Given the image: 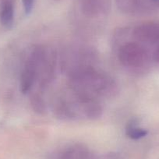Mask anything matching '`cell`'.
Segmentation results:
<instances>
[{
    "mask_svg": "<svg viewBox=\"0 0 159 159\" xmlns=\"http://www.w3.org/2000/svg\"><path fill=\"white\" fill-rule=\"evenodd\" d=\"M71 88L94 97L110 98L118 92V84L107 73L92 65L79 67L69 72Z\"/></svg>",
    "mask_w": 159,
    "mask_h": 159,
    "instance_id": "obj_1",
    "label": "cell"
},
{
    "mask_svg": "<svg viewBox=\"0 0 159 159\" xmlns=\"http://www.w3.org/2000/svg\"><path fill=\"white\" fill-rule=\"evenodd\" d=\"M47 50L42 46H36L29 55L20 76V91L27 94L37 81L40 68L46 55Z\"/></svg>",
    "mask_w": 159,
    "mask_h": 159,
    "instance_id": "obj_2",
    "label": "cell"
},
{
    "mask_svg": "<svg viewBox=\"0 0 159 159\" xmlns=\"http://www.w3.org/2000/svg\"><path fill=\"white\" fill-rule=\"evenodd\" d=\"M118 58L124 66L132 69L141 68L148 61V52L140 42H127L120 47Z\"/></svg>",
    "mask_w": 159,
    "mask_h": 159,
    "instance_id": "obj_3",
    "label": "cell"
},
{
    "mask_svg": "<svg viewBox=\"0 0 159 159\" xmlns=\"http://www.w3.org/2000/svg\"><path fill=\"white\" fill-rule=\"evenodd\" d=\"M133 35L138 42L156 43L159 42V23L149 22L140 24L134 28Z\"/></svg>",
    "mask_w": 159,
    "mask_h": 159,
    "instance_id": "obj_4",
    "label": "cell"
},
{
    "mask_svg": "<svg viewBox=\"0 0 159 159\" xmlns=\"http://www.w3.org/2000/svg\"><path fill=\"white\" fill-rule=\"evenodd\" d=\"M94 155L84 145L75 143L64 148L56 159H93Z\"/></svg>",
    "mask_w": 159,
    "mask_h": 159,
    "instance_id": "obj_5",
    "label": "cell"
},
{
    "mask_svg": "<svg viewBox=\"0 0 159 159\" xmlns=\"http://www.w3.org/2000/svg\"><path fill=\"white\" fill-rule=\"evenodd\" d=\"M14 22L13 0H2L0 3V23L6 28H11Z\"/></svg>",
    "mask_w": 159,
    "mask_h": 159,
    "instance_id": "obj_6",
    "label": "cell"
},
{
    "mask_svg": "<svg viewBox=\"0 0 159 159\" xmlns=\"http://www.w3.org/2000/svg\"><path fill=\"white\" fill-rule=\"evenodd\" d=\"M106 0H83L82 10L88 16H97L106 10Z\"/></svg>",
    "mask_w": 159,
    "mask_h": 159,
    "instance_id": "obj_7",
    "label": "cell"
},
{
    "mask_svg": "<svg viewBox=\"0 0 159 159\" xmlns=\"http://www.w3.org/2000/svg\"><path fill=\"white\" fill-rule=\"evenodd\" d=\"M116 4L120 10L128 14H137L145 10L143 0H116Z\"/></svg>",
    "mask_w": 159,
    "mask_h": 159,
    "instance_id": "obj_8",
    "label": "cell"
},
{
    "mask_svg": "<svg viewBox=\"0 0 159 159\" xmlns=\"http://www.w3.org/2000/svg\"><path fill=\"white\" fill-rule=\"evenodd\" d=\"M148 130L137 126L136 122H129L126 129V134L129 138L133 140H139L148 134Z\"/></svg>",
    "mask_w": 159,
    "mask_h": 159,
    "instance_id": "obj_9",
    "label": "cell"
},
{
    "mask_svg": "<svg viewBox=\"0 0 159 159\" xmlns=\"http://www.w3.org/2000/svg\"><path fill=\"white\" fill-rule=\"evenodd\" d=\"M30 104H31L33 109L39 114H43L46 111V105H45V101H44L43 98L38 93H34L31 95Z\"/></svg>",
    "mask_w": 159,
    "mask_h": 159,
    "instance_id": "obj_10",
    "label": "cell"
},
{
    "mask_svg": "<svg viewBox=\"0 0 159 159\" xmlns=\"http://www.w3.org/2000/svg\"><path fill=\"white\" fill-rule=\"evenodd\" d=\"M22 2L24 13L27 15L30 14L34 7L35 0H22Z\"/></svg>",
    "mask_w": 159,
    "mask_h": 159,
    "instance_id": "obj_11",
    "label": "cell"
},
{
    "mask_svg": "<svg viewBox=\"0 0 159 159\" xmlns=\"http://www.w3.org/2000/svg\"><path fill=\"white\" fill-rule=\"evenodd\" d=\"M93 159H122L121 157L117 154H104L102 156H95L94 155V158Z\"/></svg>",
    "mask_w": 159,
    "mask_h": 159,
    "instance_id": "obj_12",
    "label": "cell"
},
{
    "mask_svg": "<svg viewBox=\"0 0 159 159\" xmlns=\"http://www.w3.org/2000/svg\"><path fill=\"white\" fill-rule=\"evenodd\" d=\"M151 1H152L153 2H154V3L158 4L159 5V0H151Z\"/></svg>",
    "mask_w": 159,
    "mask_h": 159,
    "instance_id": "obj_13",
    "label": "cell"
}]
</instances>
